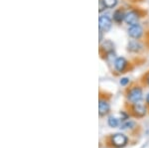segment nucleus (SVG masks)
<instances>
[{
	"label": "nucleus",
	"instance_id": "nucleus-1",
	"mask_svg": "<svg viewBox=\"0 0 149 148\" xmlns=\"http://www.w3.org/2000/svg\"><path fill=\"white\" fill-rule=\"evenodd\" d=\"M98 21H100V24H98L100 31H102V32H107L111 28L112 20L109 17V15H100Z\"/></svg>",
	"mask_w": 149,
	"mask_h": 148
},
{
	"label": "nucleus",
	"instance_id": "nucleus-12",
	"mask_svg": "<svg viewBox=\"0 0 149 148\" xmlns=\"http://www.w3.org/2000/svg\"><path fill=\"white\" fill-rule=\"evenodd\" d=\"M102 1L107 8H113L117 4V0H102Z\"/></svg>",
	"mask_w": 149,
	"mask_h": 148
},
{
	"label": "nucleus",
	"instance_id": "nucleus-8",
	"mask_svg": "<svg viewBox=\"0 0 149 148\" xmlns=\"http://www.w3.org/2000/svg\"><path fill=\"white\" fill-rule=\"evenodd\" d=\"M142 48V45L139 43L137 40H133V41H130L128 43V46H127V50L130 52H133V53H137L141 50Z\"/></svg>",
	"mask_w": 149,
	"mask_h": 148
},
{
	"label": "nucleus",
	"instance_id": "nucleus-3",
	"mask_svg": "<svg viewBox=\"0 0 149 148\" xmlns=\"http://www.w3.org/2000/svg\"><path fill=\"white\" fill-rule=\"evenodd\" d=\"M128 99L132 104L140 102V101L142 99V90H141V89L133 88L132 90H130V92H128Z\"/></svg>",
	"mask_w": 149,
	"mask_h": 148
},
{
	"label": "nucleus",
	"instance_id": "nucleus-9",
	"mask_svg": "<svg viewBox=\"0 0 149 148\" xmlns=\"http://www.w3.org/2000/svg\"><path fill=\"white\" fill-rule=\"evenodd\" d=\"M133 111H134V113H135L136 115L143 116L144 114L146 113V108H145V106H144L142 104L137 102V104H134Z\"/></svg>",
	"mask_w": 149,
	"mask_h": 148
},
{
	"label": "nucleus",
	"instance_id": "nucleus-6",
	"mask_svg": "<svg viewBox=\"0 0 149 148\" xmlns=\"http://www.w3.org/2000/svg\"><path fill=\"white\" fill-rule=\"evenodd\" d=\"M126 66H127V61L125 60V58H123V57H119V58H117L115 60L114 68L117 72H120V73L123 72L125 70Z\"/></svg>",
	"mask_w": 149,
	"mask_h": 148
},
{
	"label": "nucleus",
	"instance_id": "nucleus-17",
	"mask_svg": "<svg viewBox=\"0 0 149 148\" xmlns=\"http://www.w3.org/2000/svg\"><path fill=\"white\" fill-rule=\"evenodd\" d=\"M147 81H148V83H149V78H148V80H147Z\"/></svg>",
	"mask_w": 149,
	"mask_h": 148
},
{
	"label": "nucleus",
	"instance_id": "nucleus-2",
	"mask_svg": "<svg viewBox=\"0 0 149 148\" xmlns=\"http://www.w3.org/2000/svg\"><path fill=\"white\" fill-rule=\"evenodd\" d=\"M127 33L133 39H139L143 35V28L140 24H134V25L129 26L127 29Z\"/></svg>",
	"mask_w": 149,
	"mask_h": 148
},
{
	"label": "nucleus",
	"instance_id": "nucleus-13",
	"mask_svg": "<svg viewBox=\"0 0 149 148\" xmlns=\"http://www.w3.org/2000/svg\"><path fill=\"white\" fill-rule=\"evenodd\" d=\"M133 125H134V123L132 122V121H125V122H123L120 125V128H122V129H125V128L131 127V126H133Z\"/></svg>",
	"mask_w": 149,
	"mask_h": 148
},
{
	"label": "nucleus",
	"instance_id": "nucleus-7",
	"mask_svg": "<svg viewBox=\"0 0 149 148\" xmlns=\"http://www.w3.org/2000/svg\"><path fill=\"white\" fill-rule=\"evenodd\" d=\"M98 111H100V116H103V115H105V114L109 113V102L103 101V99H100V104H98Z\"/></svg>",
	"mask_w": 149,
	"mask_h": 148
},
{
	"label": "nucleus",
	"instance_id": "nucleus-11",
	"mask_svg": "<svg viewBox=\"0 0 149 148\" xmlns=\"http://www.w3.org/2000/svg\"><path fill=\"white\" fill-rule=\"evenodd\" d=\"M119 124V120L118 118L114 117V116H110L109 118V125L110 127H116Z\"/></svg>",
	"mask_w": 149,
	"mask_h": 148
},
{
	"label": "nucleus",
	"instance_id": "nucleus-16",
	"mask_svg": "<svg viewBox=\"0 0 149 148\" xmlns=\"http://www.w3.org/2000/svg\"><path fill=\"white\" fill-rule=\"evenodd\" d=\"M146 101H147V104H149V94H147V97H146Z\"/></svg>",
	"mask_w": 149,
	"mask_h": 148
},
{
	"label": "nucleus",
	"instance_id": "nucleus-10",
	"mask_svg": "<svg viewBox=\"0 0 149 148\" xmlns=\"http://www.w3.org/2000/svg\"><path fill=\"white\" fill-rule=\"evenodd\" d=\"M124 17H125V14L121 9H118L113 13V20L116 23H121L122 20H124Z\"/></svg>",
	"mask_w": 149,
	"mask_h": 148
},
{
	"label": "nucleus",
	"instance_id": "nucleus-4",
	"mask_svg": "<svg viewBox=\"0 0 149 148\" xmlns=\"http://www.w3.org/2000/svg\"><path fill=\"white\" fill-rule=\"evenodd\" d=\"M111 141L114 146L123 147L127 143V137L124 134H122V133H115V134L112 135Z\"/></svg>",
	"mask_w": 149,
	"mask_h": 148
},
{
	"label": "nucleus",
	"instance_id": "nucleus-14",
	"mask_svg": "<svg viewBox=\"0 0 149 148\" xmlns=\"http://www.w3.org/2000/svg\"><path fill=\"white\" fill-rule=\"evenodd\" d=\"M105 8H107V6L104 5L103 1H102V0H100V9H98V11H100V12H102Z\"/></svg>",
	"mask_w": 149,
	"mask_h": 148
},
{
	"label": "nucleus",
	"instance_id": "nucleus-15",
	"mask_svg": "<svg viewBox=\"0 0 149 148\" xmlns=\"http://www.w3.org/2000/svg\"><path fill=\"white\" fill-rule=\"evenodd\" d=\"M128 83H129V80L127 78H123V79H121V80H120V85H126Z\"/></svg>",
	"mask_w": 149,
	"mask_h": 148
},
{
	"label": "nucleus",
	"instance_id": "nucleus-5",
	"mask_svg": "<svg viewBox=\"0 0 149 148\" xmlns=\"http://www.w3.org/2000/svg\"><path fill=\"white\" fill-rule=\"evenodd\" d=\"M138 14L135 11H129L125 14V17H124V21L126 24H128L129 26L134 25V24H137L138 22Z\"/></svg>",
	"mask_w": 149,
	"mask_h": 148
}]
</instances>
